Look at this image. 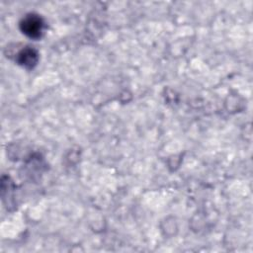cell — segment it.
<instances>
[{
    "label": "cell",
    "mask_w": 253,
    "mask_h": 253,
    "mask_svg": "<svg viewBox=\"0 0 253 253\" xmlns=\"http://www.w3.org/2000/svg\"><path fill=\"white\" fill-rule=\"evenodd\" d=\"M43 24L40 17L36 15H30L21 24L23 33L28 35L31 38H40L42 32Z\"/></svg>",
    "instance_id": "6da1fadb"
},
{
    "label": "cell",
    "mask_w": 253,
    "mask_h": 253,
    "mask_svg": "<svg viewBox=\"0 0 253 253\" xmlns=\"http://www.w3.org/2000/svg\"><path fill=\"white\" fill-rule=\"evenodd\" d=\"M20 62L25 66H33L37 62V53L33 49H26L20 53Z\"/></svg>",
    "instance_id": "7a4b0ae2"
}]
</instances>
